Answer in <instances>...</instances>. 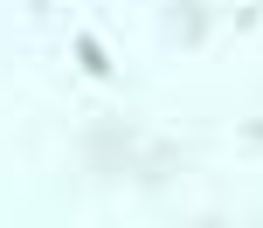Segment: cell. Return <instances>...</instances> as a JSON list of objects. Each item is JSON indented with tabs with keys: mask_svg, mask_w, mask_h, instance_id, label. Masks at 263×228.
Returning <instances> with one entry per match:
<instances>
[{
	"mask_svg": "<svg viewBox=\"0 0 263 228\" xmlns=\"http://www.w3.org/2000/svg\"><path fill=\"white\" fill-rule=\"evenodd\" d=\"M77 63H83V69H90V76H111V63H104V49H97V42H90V35H83V42H77Z\"/></svg>",
	"mask_w": 263,
	"mask_h": 228,
	"instance_id": "6da1fadb",
	"label": "cell"
},
{
	"mask_svg": "<svg viewBox=\"0 0 263 228\" xmlns=\"http://www.w3.org/2000/svg\"><path fill=\"white\" fill-rule=\"evenodd\" d=\"M242 138H250V146L263 152V118H250V125H242Z\"/></svg>",
	"mask_w": 263,
	"mask_h": 228,
	"instance_id": "7a4b0ae2",
	"label": "cell"
}]
</instances>
